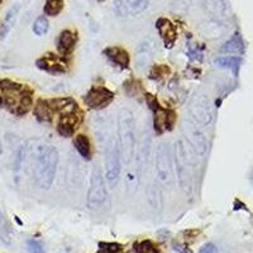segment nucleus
Instances as JSON below:
<instances>
[{"label": "nucleus", "mask_w": 253, "mask_h": 253, "mask_svg": "<svg viewBox=\"0 0 253 253\" xmlns=\"http://www.w3.org/2000/svg\"><path fill=\"white\" fill-rule=\"evenodd\" d=\"M1 1H3V0H0V4H1Z\"/></svg>", "instance_id": "nucleus-34"}, {"label": "nucleus", "mask_w": 253, "mask_h": 253, "mask_svg": "<svg viewBox=\"0 0 253 253\" xmlns=\"http://www.w3.org/2000/svg\"><path fill=\"white\" fill-rule=\"evenodd\" d=\"M3 152V147H1V141H0V155Z\"/></svg>", "instance_id": "nucleus-32"}, {"label": "nucleus", "mask_w": 253, "mask_h": 253, "mask_svg": "<svg viewBox=\"0 0 253 253\" xmlns=\"http://www.w3.org/2000/svg\"><path fill=\"white\" fill-rule=\"evenodd\" d=\"M156 28H157L158 33L164 41L165 47L172 48L176 42V38H177V31H176L175 24L167 18H158L157 22H156Z\"/></svg>", "instance_id": "nucleus-13"}, {"label": "nucleus", "mask_w": 253, "mask_h": 253, "mask_svg": "<svg viewBox=\"0 0 253 253\" xmlns=\"http://www.w3.org/2000/svg\"><path fill=\"white\" fill-rule=\"evenodd\" d=\"M189 113L191 121L198 126H207L213 119L211 103L205 95H195L189 105Z\"/></svg>", "instance_id": "nucleus-6"}, {"label": "nucleus", "mask_w": 253, "mask_h": 253, "mask_svg": "<svg viewBox=\"0 0 253 253\" xmlns=\"http://www.w3.org/2000/svg\"><path fill=\"white\" fill-rule=\"evenodd\" d=\"M78 42V33L71 29H65L60 33L57 40V47L61 55L66 56L74 51Z\"/></svg>", "instance_id": "nucleus-15"}, {"label": "nucleus", "mask_w": 253, "mask_h": 253, "mask_svg": "<svg viewBox=\"0 0 253 253\" xmlns=\"http://www.w3.org/2000/svg\"><path fill=\"white\" fill-rule=\"evenodd\" d=\"M242 49H243V41L238 33H236L224 46L221 47L223 52H241Z\"/></svg>", "instance_id": "nucleus-24"}, {"label": "nucleus", "mask_w": 253, "mask_h": 253, "mask_svg": "<svg viewBox=\"0 0 253 253\" xmlns=\"http://www.w3.org/2000/svg\"><path fill=\"white\" fill-rule=\"evenodd\" d=\"M135 122L129 110H121L118 117V147L123 165H130L135 153Z\"/></svg>", "instance_id": "nucleus-2"}, {"label": "nucleus", "mask_w": 253, "mask_h": 253, "mask_svg": "<svg viewBox=\"0 0 253 253\" xmlns=\"http://www.w3.org/2000/svg\"><path fill=\"white\" fill-rule=\"evenodd\" d=\"M199 253H218V248L213 243H207L200 248Z\"/></svg>", "instance_id": "nucleus-31"}, {"label": "nucleus", "mask_w": 253, "mask_h": 253, "mask_svg": "<svg viewBox=\"0 0 253 253\" xmlns=\"http://www.w3.org/2000/svg\"><path fill=\"white\" fill-rule=\"evenodd\" d=\"M104 53L107 55L108 58L113 61L115 65H118L122 69H126L129 67L130 57H129V52L124 49L123 47L121 46H112L105 48Z\"/></svg>", "instance_id": "nucleus-16"}, {"label": "nucleus", "mask_w": 253, "mask_h": 253, "mask_svg": "<svg viewBox=\"0 0 253 253\" xmlns=\"http://www.w3.org/2000/svg\"><path fill=\"white\" fill-rule=\"evenodd\" d=\"M32 29H33V33L37 36H44L48 32L49 29V23L47 17L44 15H41L37 19L33 22V26H32Z\"/></svg>", "instance_id": "nucleus-25"}, {"label": "nucleus", "mask_w": 253, "mask_h": 253, "mask_svg": "<svg viewBox=\"0 0 253 253\" xmlns=\"http://www.w3.org/2000/svg\"><path fill=\"white\" fill-rule=\"evenodd\" d=\"M27 250H28L29 253H46L42 245H41L40 242L36 241V239H29L27 242Z\"/></svg>", "instance_id": "nucleus-29"}, {"label": "nucleus", "mask_w": 253, "mask_h": 253, "mask_svg": "<svg viewBox=\"0 0 253 253\" xmlns=\"http://www.w3.org/2000/svg\"><path fill=\"white\" fill-rule=\"evenodd\" d=\"M175 166L181 190L185 194H190L193 189V170L186 147L182 141H177L175 144Z\"/></svg>", "instance_id": "nucleus-3"}, {"label": "nucleus", "mask_w": 253, "mask_h": 253, "mask_svg": "<svg viewBox=\"0 0 253 253\" xmlns=\"http://www.w3.org/2000/svg\"><path fill=\"white\" fill-rule=\"evenodd\" d=\"M155 114V129L157 133H164L166 130L172 129L173 124L176 122L175 112L170 109H164L160 103L156 104L155 107L151 108Z\"/></svg>", "instance_id": "nucleus-10"}, {"label": "nucleus", "mask_w": 253, "mask_h": 253, "mask_svg": "<svg viewBox=\"0 0 253 253\" xmlns=\"http://www.w3.org/2000/svg\"><path fill=\"white\" fill-rule=\"evenodd\" d=\"M170 67L167 66V65H156L152 70H151V76L153 79H161V78H166V76L170 75Z\"/></svg>", "instance_id": "nucleus-27"}, {"label": "nucleus", "mask_w": 253, "mask_h": 253, "mask_svg": "<svg viewBox=\"0 0 253 253\" xmlns=\"http://www.w3.org/2000/svg\"><path fill=\"white\" fill-rule=\"evenodd\" d=\"M26 148H24L23 146L20 147L19 150L17 151V153H15V158H14V171L15 172H19L20 170H22V167H23V162L24 160H26Z\"/></svg>", "instance_id": "nucleus-28"}, {"label": "nucleus", "mask_w": 253, "mask_h": 253, "mask_svg": "<svg viewBox=\"0 0 253 253\" xmlns=\"http://www.w3.org/2000/svg\"><path fill=\"white\" fill-rule=\"evenodd\" d=\"M135 253H160L158 248L156 247L155 243L151 241H142L137 242L134 245Z\"/></svg>", "instance_id": "nucleus-26"}, {"label": "nucleus", "mask_w": 253, "mask_h": 253, "mask_svg": "<svg viewBox=\"0 0 253 253\" xmlns=\"http://www.w3.org/2000/svg\"><path fill=\"white\" fill-rule=\"evenodd\" d=\"M58 151L51 144H41L33 153V177L41 189L48 190L55 181Z\"/></svg>", "instance_id": "nucleus-1"}, {"label": "nucleus", "mask_w": 253, "mask_h": 253, "mask_svg": "<svg viewBox=\"0 0 253 253\" xmlns=\"http://www.w3.org/2000/svg\"><path fill=\"white\" fill-rule=\"evenodd\" d=\"M18 12H19V5H18V4H15V5L12 6V8L8 10V13H6L5 19H4L1 27H0V38H1V40H4V38L8 36V33L10 32V29H12L13 26H14Z\"/></svg>", "instance_id": "nucleus-18"}, {"label": "nucleus", "mask_w": 253, "mask_h": 253, "mask_svg": "<svg viewBox=\"0 0 253 253\" xmlns=\"http://www.w3.org/2000/svg\"><path fill=\"white\" fill-rule=\"evenodd\" d=\"M99 247L105 253H118L122 251V246L118 243H99Z\"/></svg>", "instance_id": "nucleus-30"}, {"label": "nucleus", "mask_w": 253, "mask_h": 253, "mask_svg": "<svg viewBox=\"0 0 253 253\" xmlns=\"http://www.w3.org/2000/svg\"><path fill=\"white\" fill-rule=\"evenodd\" d=\"M167 143H160L156 153V171L158 180L162 185L167 186L172 181V157Z\"/></svg>", "instance_id": "nucleus-7"}, {"label": "nucleus", "mask_w": 253, "mask_h": 253, "mask_svg": "<svg viewBox=\"0 0 253 253\" xmlns=\"http://www.w3.org/2000/svg\"><path fill=\"white\" fill-rule=\"evenodd\" d=\"M200 126H198L196 124H191L190 123L189 126L185 124L184 130H185V135H186V139L189 142V144L191 146L194 152L196 155H204L208 150V141L205 138V135L203 134V132L199 129Z\"/></svg>", "instance_id": "nucleus-9"}, {"label": "nucleus", "mask_w": 253, "mask_h": 253, "mask_svg": "<svg viewBox=\"0 0 253 253\" xmlns=\"http://www.w3.org/2000/svg\"><path fill=\"white\" fill-rule=\"evenodd\" d=\"M99 253H105V252H103V251H100V252H99Z\"/></svg>", "instance_id": "nucleus-33"}, {"label": "nucleus", "mask_w": 253, "mask_h": 253, "mask_svg": "<svg viewBox=\"0 0 253 253\" xmlns=\"http://www.w3.org/2000/svg\"><path fill=\"white\" fill-rule=\"evenodd\" d=\"M153 56V44L151 42L142 43L139 49L137 51V57H135V63H137V69L144 70L148 63L151 62Z\"/></svg>", "instance_id": "nucleus-17"}, {"label": "nucleus", "mask_w": 253, "mask_h": 253, "mask_svg": "<svg viewBox=\"0 0 253 253\" xmlns=\"http://www.w3.org/2000/svg\"><path fill=\"white\" fill-rule=\"evenodd\" d=\"M105 176L100 166H94L90 177V187L86 196V205L89 209L98 210L105 204L108 199Z\"/></svg>", "instance_id": "nucleus-4"}, {"label": "nucleus", "mask_w": 253, "mask_h": 253, "mask_svg": "<svg viewBox=\"0 0 253 253\" xmlns=\"http://www.w3.org/2000/svg\"><path fill=\"white\" fill-rule=\"evenodd\" d=\"M80 122L81 117L79 114V108L63 113V114H61L60 121H58L57 132L62 137H71V135L75 134V130L79 124H80Z\"/></svg>", "instance_id": "nucleus-11"}, {"label": "nucleus", "mask_w": 253, "mask_h": 253, "mask_svg": "<svg viewBox=\"0 0 253 253\" xmlns=\"http://www.w3.org/2000/svg\"><path fill=\"white\" fill-rule=\"evenodd\" d=\"M32 103H33V99H32V91L29 90V87H27L26 91L22 94L19 99V103H18V107L15 109L14 114L17 115H24L29 112L32 107Z\"/></svg>", "instance_id": "nucleus-21"}, {"label": "nucleus", "mask_w": 253, "mask_h": 253, "mask_svg": "<svg viewBox=\"0 0 253 253\" xmlns=\"http://www.w3.org/2000/svg\"><path fill=\"white\" fill-rule=\"evenodd\" d=\"M115 12L121 17H133L148 6V0H115Z\"/></svg>", "instance_id": "nucleus-12"}, {"label": "nucleus", "mask_w": 253, "mask_h": 253, "mask_svg": "<svg viewBox=\"0 0 253 253\" xmlns=\"http://www.w3.org/2000/svg\"><path fill=\"white\" fill-rule=\"evenodd\" d=\"M121 153H119L118 141L110 138L105 146V177L112 187L117 185L121 176Z\"/></svg>", "instance_id": "nucleus-5"}, {"label": "nucleus", "mask_w": 253, "mask_h": 253, "mask_svg": "<svg viewBox=\"0 0 253 253\" xmlns=\"http://www.w3.org/2000/svg\"><path fill=\"white\" fill-rule=\"evenodd\" d=\"M74 143H75V148L78 150V152L80 153L81 157L85 158V160H90V158H91V144H90V139L87 138L86 135H75Z\"/></svg>", "instance_id": "nucleus-20"}, {"label": "nucleus", "mask_w": 253, "mask_h": 253, "mask_svg": "<svg viewBox=\"0 0 253 253\" xmlns=\"http://www.w3.org/2000/svg\"><path fill=\"white\" fill-rule=\"evenodd\" d=\"M114 99V92L104 86H92L85 95V104L94 110L107 108Z\"/></svg>", "instance_id": "nucleus-8"}, {"label": "nucleus", "mask_w": 253, "mask_h": 253, "mask_svg": "<svg viewBox=\"0 0 253 253\" xmlns=\"http://www.w3.org/2000/svg\"><path fill=\"white\" fill-rule=\"evenodd\" d=\"M36 65L38 69L53 74V75L66 72V65L62 62L60 57H57V55H53V53H46L43 57L37 60Z\"/></svg>", "instance_id": "nucleus-14"}, {"label": "nucleus", "mask_w": 253, "mask_h": 253, "mask_svg": "<svg viewBox=\"0 0 253 253\" xmlns=\"http://www.w3.org/2000/svg\"><path fill=\"white\" fill-rule=\"evenodd\" d=\"M35 115L40 122L49 123L52 121V117H53V110L49 107L48 101L40 99L35 107Z\"/></svg>", "instance_id": "nucleus-19"}, {"label": "nucleus", "mask_w": 253, "mask_h": 253, "mask_svg": "<svg viewBox=\"0 0 253 253\" xmlns=\"http://www.w3.org/2000/svg\"><path fill=\"white\" fill-rule=\"evenodd\" d=\"M63 6H65V0H46L43 10L48 17H56L62 12Z\"/></svg>", "instance_id": "nucleus-23"}, {"label": "nucleus", "mask_w": 253, "mask_h": 253, "mask_svg": "<svg viewBox=\"0 0 253 253\" xmlns=\"http://www.w3.org/2000/svg\"><path fill=\"white\" fill-rule=\"evenodd\" d=\"M215 65H218L221 69H229L237 74L239 70V66H241V58L239 57H219L215 60Z\"/></svg>", "instance_id": "nucleus-22"}]
</instances>
